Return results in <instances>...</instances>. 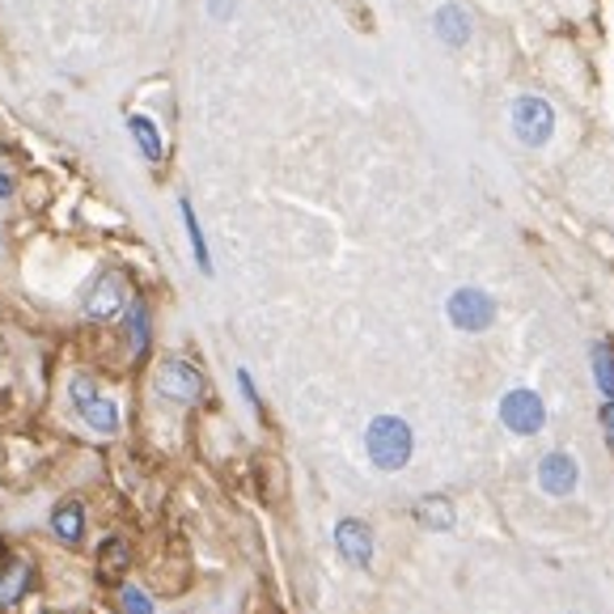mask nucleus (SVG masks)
I'll return each mask as SVG.
<instances>
[{
    "instance_id": "obj_6",
    "label": "nucleus",
    "mask_w": 614,
    "mask_h": 614,
    "mask_svg": "<svg viewBox=\"0 0 614 614\" xmlns=\"http://www.w3.org/2000/svg\"><path fill=\"white\" fill-rule=\"evenodd\" d=\"M500 420H505L508 432L534 437V432H543V423H547V407H543V399H538L529 386H517V390H508L505 399H500Z\"/></svg>"
},
{
    "instance_id": "obj_8",
    "label": "nucleus",
    "mask_w": 614,
    "mask_h": 614,
    "mask_svg": "<svg viewBox=\"0 0 614 614\" xmlns=\"http://www.w3.org/2000/svg\"><path fill=\"white\" fill-rule=\"evenodd\" d=\"M576 479H581V466H576V458L564 454V449H550L547 458L538 462V487H543L547 496H568L572 487H576Z\"/></svg>"
},
{
    "instance_id": "obj_15",
    "label": "nucleus",
    "mask_w": 614,
    "mask_h": 614,
    "mask_svg": "<svg viewBox=\"0 0 614 614\" xmlns=\"http://www.w3.org/2000/svg\"><path fill=\"white\" fill-rule=\"evenodd\" d=\"M26 589H30V564L9 559L4 572H0V611H9V606H13Z\"/></svg>"
},
{
    "instance_id": "obj_14",
    "label": "nucleus",
    "mask_w": 614,
    "mask_h": 614,
    "mask_svg": "<svg viewBox=\"0 0 614 614\" xmlns=\"http://www.w3.org/2000/svg\"><path fill=\"white\" fill-rule=\"evenodd\" d=\"M51 529L60 534L64 543H81L85 534V508L77 500H60L56 513H51Z\"/></svg>"
},
{
    "instance_id": "obj_11",
    "label": "nucleus",
    "mask_w": 614,
    "mask_h": 614,
    "mask_svg": "<svg viewBox=\"0 0 614 614\" xmlns=\"http://www.w3.org/2000/svg\"><path fill=\"white\" fill-rule=\"evenodd\" d=\"M127 564H131V550H127L124 538H106L103 547H98V581H106V585H124Z\"/></svg>"
},
{
    "instance_id": "obj_7",
    "label": "nucleus",
    "mask_w": 614,
    "mask_h": 614,
    "mask_svg": "<svg viewBox=\"0 0 614 614\" xmlns=\"http://www.w3.org/2000/svg\"><path fill=\"white\" fill-rule=\"evenodd\" d=\"M157 394H166V399L174 402H199L204 399V373L195 369V364H187V360H178V357H169L157 364Z\"/></svg>"
},
{
    "instance_id": "obj_19",
    "label": "nucleus",
    "mask_w": 614,
    "mask_h": 614,
    "mask_svg": "<svg viewBox=\"0 0 614 614\" xmlns=\"http://www.w3.org/2000/svg\"><path fill=\"white\" fill-rule=\"evenodd\" d=\"M124 611L127 614H153V602H148L140 589H131V585H127L124 589Z\"/></svg>"
},
{
    "instance_id": "obj_21",
    "label": "nucleus",
    "mask_w": 614,
    "mask_h": 614,
    "mask_svg": "<svg viewBox=\"0 0 614 614\" xmlns=\"http://www.w3.org/2000/svg\"><path fill=\"white\" fill-rule=\"evenodd\" d=\"M233 4H237V0H208V18L212 21H230Z\"/></svg>"
},
{
    "instance_id": "obj_16",
    "label": "nucleus",
    "mask_w": 614,
    "mask_h": 614,
    "mask_svg": "<svg viewBox=\"0 0 614 614\" xmlns=\"http://www.w3.org/2000/svg\"><path fill=\"white\" fill-rule=\"evenodd\" d=\"M589 364H593V381H597V390L614 399V348L606 339H597L589 348Z\"/></svg>"
},
{
    "instance_id": "obj_20",
    "label": "nucleus",
    "mask_w": 614,
    "mask_h": 614,
    "mask_svg": "<svg viewBox=\"0 0 614 614\" xmlns=\"http://www.w3.org/2000/svg\"><path fill=\"white\" fill-rule=\"evenodd\" d=\"M597 420H602V432H606V445L614 449V399L602 402V411H597Z\"/></svg>"
},
{
    "instance_id": "obj_12",
    "label": "nucleus",
    "mask_w": 614,
    "mask_h": 614,
    "mask_svg": "<svg viewBox=\"0 0 614 614\" xmlns=\"http://www.w3.org/2000/svg\"><path fill=\"white\" fill-rule=\"evenodd\" d=\"M127 131H131V140L140 145L145 162L162 166V157H166V145H162V131H157V124H153L148 115H127Z\"/></svg>"
},
{
    "instance_id": "obj_2",
    "label": "nucleus",
    "mask_w": 614,
    "mask_h": 614,
    "mask_svg": "<svg viewBox=\"0 0 614 614\" xmlns=\"http://www.w3.org/2000/svg\"><path fill=\"white\" fill-rule=\"evenodd\" d=\"M81 310L85 318H94V322H115L124 310H131V289H127L124 272L106 267V272L94 275L81 296Z\"/></svg>"
},
{
    "instance_id": "obj_18",
    "label": "nucleus",
    "mask_w": 614,
    "mask_h": 614,
    "mask_svg": "<svg viewBox=\"0 0 614 614\" xmlns=\"http://www.w3.org/2000/svg\"><path fill=\"white\" fill-rule=\"evenodd\" d=\"M127 327H131V348H136V352H145L148 348V310L145 305H131Z\"/></svg>"
},
{
    "instance_id": "obj_23",
    "label": "nucleus",
    "mask_w": 614,
    "mask_h": 614,
    "mask_svg": "<svg viewBox=\"0 0 614 614\" xmlns=\"http://www.w3.org/2000/svg\"><path fill=\"white\" fill-rule=\"evenodd\" d=\"M13 195V178L9 174H0V199H9Z\"/></svg>"
},
{
    "instance_id": "obj_10",
    "label": "nucleus",
    "mask_w": 614,
    "mask_h": 614,
    "mask_svg": "<svg viewBox=\"0 0 614 614\" xmlns=\"http://www.w3.org/2000/svg\"><path fill=\"white\" fill-rule=\"evenodd\" d=\"M432 26H437V39H441L445 47H466V42H470V13H466L462 4H454V0L437 9Z\"/></svg>"
},
{
    "instance_id": "obj_3",
    "label": "nucleus",
    "mask_w": 614,
    "mask_h": 614,
    "mask_svg": "<svg viewBox=\"0 0 614 614\" xmlns=\"http://www.w3.org/2000/svg\"><path fill=\"white\" fill-rule=\"evenodd\" d=\"M508 124H513V136L526 148H543L555 136V110H550L547 98L538 94H522L508 106Z\"/></svg>"
},
{
    "instance_id": "obj_13",
    "label": "nucleus",
    "mask_w": 614,
    "mask_h": 614,
    "mask_svg": "<svg viewBox=\"0 0 614 614\" xmlns=\"http://www.w3.org/2000/svg\"><path fill=\"white\" fill-rule=\"evenodd\" d=\"M411 513L423 529H454V505L445 496H420Z\"/></svg>"
},
{
    "instance_id": "obj_4",
    "label": "nucleus",
    "mask_w": 614,
    "mask_h": 614,
    "mask_svg": "<svg viewBox=\"0 0 614 614\" xmlns=\"http://www.w3.org/2000/svg\"><path fill=\"white\" fill-rule=\"evenodd\" d=\"M445 318L454 322V331L479 335V331L491 327V318H496V301H491L484 289L466 284V289H454V293H449V301H445Z\"/></svg>"
},
{
    "instance_id": "obj_17",
    "label": "nucleus",
    "mask_w": 614,
    "mask_h": 614,
    "mask_svg": "<svg viewBox=\"0 0 614 614\" xmlns=\"http://www.w3.org/2000/svg\"><path fill=\"white\" fill-rule=\"evenodd\" d=\"M183 212V225H187V237H191V251H195V263H199V272L212 275V259H208V242H204V230H199V221H195V208H191L187 199L178 204Z\"/></svg>"
},
{
    "instance_id": "obj_5",
    "label": "nucleus",
    "mask_w": 614,
    "mask_h": 614,
    "mask_svg": "<svg viewBox=\"0 0 614 614\" xmlns=\"http://www.w3.org/2000/svg\"><path fill=\"white\" fill-rule=\"evenodd\" d=\"M68 394H72V407H77V416H81L94 432H119V407L106 399L103 390H98V381L89 378H72L68 381Z\"/></svg>"
},
{
    "instance_id": "obj_1",
    "label": "nucleus",
    "mask_w": 614,
    "mask_h": 614,
    "mask_svg": "<svg viewBox=\"0 0 614 614\" xmlns=\"http://www.w3.org/2000/svg\"><path fill=\"white\" fill-rule=\"evenodd\" d=\"M411 445H416V437L399 416H378L364 428V454L378 470H402L411 462Z\"/></svg>"
},
{
    "instance_id": "obj_22",
    "label": "nucleus",
    "mask_w": 614,
    "mask_h": 614,
    "mask_svg": "<svg viewBox=\"0 0 614 614\" xmlns=\"http://www.w3.org/2000/svg\"><path fill=\"white\" fill-rule=\"evenodd\" d=\"M237 386H242V394H246V402H251L254 411H259V394H254V381L246 369H237Z\"/></svg>"
},
{
    "instance_id": "obj_9",
    "label": "nucleus",
    "mask_w": 614,
    "mask_h": 614,
    "mask_svg": "<svg viewBox=\"0 0 614 614\" xmlns=\"http://www.w3.org/2000/svg\"><path fill=\"white\" fill-rule=\"evenodd\" d=\"M335 547L348 564L369 568V559H373V529L364 526V522H357V517H343L335 526Z\"/></svg>"
}]
</instances>
